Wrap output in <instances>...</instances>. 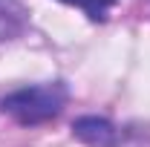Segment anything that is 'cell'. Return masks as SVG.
<instances>
[{
    "label": "cell",
    "mask_w": 150,
    "mask_h": 147,
    "mask_svg": "<svg viewBox=\"0 0 150 147\" xmlns=\"http://www.w3.org/2000/svg\"><path fill=\"white\" fill-rule=\"evenodd\" d=\"M72 133H75V139H81L84 144H90V147H112L118 141V130L112 127L110 121L95 118V115L78 118L72 124Z\"/></svg>",
    "instance_id": "obj_2"
},
{
    "label": "cell",
    "mask_w": 150,
    "mask_h": 147,
    "mask_svg": "<svg viewBox=\"0 0 150 147\" xmlns=\"http://www.w3.org/2000/svg\"><path fill=\"white\" fill-rule=\"evenodd\" d=\"M64 3L84 9L90 20H104L107 15H110V9L115 6V0H64Z\"/></svg>",
    "instance_id": "obj_4"
},
{
    "label": "cell",
    "mask_w": 150,
    "mask_h": 147,
    "mask_svg": "<svg viewBox=\"0 0 150 147\" xmlns=\"http://www.w3.org/2000/svg\"><path fill=\"white\" fill-rule=\"evenodd\" d=\"M67 104V87L61 81H49V84H35V87H23L15 90L0 101V107L6 115H12L18 124L35 127L49 118H55Z\"/></svg>",
    "instance_id": "obj_1"
},
{
    "label": "cell",
    "mask_w": 150,
    "mask_h": 147,
    "mask_svg": "<svg viewBox=\"0 0 150 147\" xmlns=\"http://www.w3.org/2000/svg\"><path fill=\"white\" fill-rule=\"evenodd\" d=\"M26 29V9L18 0H0V43L12 40Z\"/></svg>",
    "instance_id": "obj_3"
}]
</instances>
